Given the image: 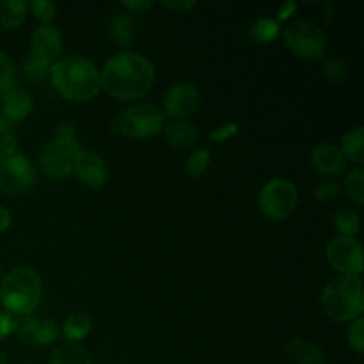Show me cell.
I'll use <instances>...</instances> for the list:
<instances>
[{"label":"cell","mask_w":364,"mask_h":364,"mask_svg":"<svg viewBox=\"0 0 364 364\" xmlns=\"http://www.w3.org/2000/svg\"><path fill=\"white\" fill-rule=\"evenodd\" d=\"M156 71L151 60L128 50L114 53L100 70L102 91L121 102L139 100L151 91Z\"/></svg>","instance_id":"6da1fadb"},{"label":"cell","mask_w":364,"mask_h":364,"mask_svg":"<svg viewBox=\"0 0 364 364\" xmlns=\"http://www.w3.org/2000/svg\"><path fill=\"white\" fill-rule=\"evenodd\" d=\"M50 84L70 102H89L100 95V68L84 55L59 57L50 68Z\"/></svg>","instance_id":"7a4b0ae2"},{"label":"cell","mask_w":364,"mask_h":364,"mask_svg":"<svg viewBox=\"0 0 364 364\" xmlns=\"http://www.w3.org/2000/svg\"><path fill=\"white\" fill-rule=\"evenodd\" d=\"M43 279L34 267H14L0 279V304L11 316H27L41 302Z\"/></svg>","instance_id":"3957f363"},{"label":"cell","mask_w":364,"mask_h":364,"mask_svg":"<svg viewBox=\"0 0 364 364\" xmlns=\"http://www.w3.org/2000/svg\"><path fill=\"white\" fill-rule=\"evenodd\" d=\"M323 313L334 322H354L364 313V290L361 277L338 276L326 284L320 295Z\"/></svg>","instance_id":"277c9868"},{"label":"cell","mask_w":364,"mask_h":364,"mask_svg":"<svg viewBox=\"0 0 364 364\" xmlns=\"http://www.w3.org/2000/svg\"><path fill=\"white\" fill-rule=\"evenodd\" d=\"M80 149L78 144L77 130L71 123L57 124L52 139L43 146L39 164L41 169L50 180L60 181L64 178L71 176L73 169V160L77 151Z\"/></svg>","instance_id":"5b68a950"},{"label":"cell","mask_w":364,"mask_h":364,"mask_svg":"<svg viewBox=\"0 0 364 364\" xmlns=\"http://www.w3.org/2000/svg\"><path fill=\"white\" fill-rule=\"evenodd\" d=\"M166 127V116L151 103H137L117 112L110 121V130L121 137L148 139Z\"/></svg>","instance_id":"8992f818"},{"label":"cell","mask_w":364,"mask_h":364,"mask_svg":"<svg viewBox=\"0 0 364 364\" xmlns=\"http://www.w3.org/2000/svg\"><path fill=\"white\" fill-rule=\"evenodd\" d=\"M299 205V191L297 185L288 178H272L267 181L258 194L259 212L270 220L290 219L295 213Z\"/></svg>","instance_id":"52a82bcc"},{"label":"cell","mask_w":364,"mask_h":364,"mask_svg":"<svg viewBox=\"0 0 364 364\" xmlns=\"http://www.w3.org/2000/svg\"><path fill=\"white\" fill-rule=\"evenodd\" d=\"M284 43L302 60H318L326 55L327 39L322 28L309 20H295L283 31Z\"/></svg>","instance_id":"ba28073f"},{"label":"cell","mask_w":364,"mask_h":364,"mask_svg":"<svg viewBox=\"0 0 364 364\" xmlns=\"http://www.w3.org/2000/svg\"><path fill=\"white\" fill-rule=\"evenodd\" d=\"M36 183V167L20 149H0V191L25 194Z\"/></svg>","instance_id":"9c48e42d"},{"label":"cell","mask_w":364,"mask_h":364,"mask_svg":"<svg viewBox=\"0 0 364 364\" xmlns=\"http://www.w3.org/2000/svg\"><path fill=\"white\" fill-rule=\"evenodd\" d=\"M326 256L329 265L340 276L361 277L364 251L361 242L355 237H334L327 244Z\"/></svg>","instance_id":"30bf717a"},{"label":"cell","mask_w":364,"mask_h":364,"mask_svg":"<svg viewBox=\"0 0 364 364\" xmlns=\"http://www.w3.org/2000/svg\"><path fill=\"white\" fill-rule=\"evenodd\" d=\"M203 102V95L194 84L180 82L173 84L164 95V116L171 121H187L199 110Z\"/></svg>","instance_id":"8fae6325"},{"label":"cell","mask_w":364,"mask_h":364,"mask_svg":"<svg viewBox=\"0 0 364 364\" xmlns=\"http://www.w3.org/2000/svg\"><path fill=\"white\" fill-rule=\"evenodd\" d=\"M71 174L89 188H102L109 181V166L98 153L80 148L75 155Z\"/></svg>","instance_id":"7c38bea8"},{"label":"cell","mask_w":364,"mask_h":364,"mask_svg":"<svg viewBox=\"0 0 364 364\" xmlns=\"http://www.w3.org/2000/svg\"><path fill=\"white\" fill-rule=\"evenodd\" d=\"M63 52V34L55 25H39L31 34V50L28 53L53 64Z\"/></svg>","instance_id":"4fadbf2b"},{"label":"cell","mask_w":364,"mask_h":364,"mask_svg":"<svg viewBox=\"0 0 364 364\" xmlns=\"http://www.w3.org/2000/svg\"><path fill=\"white\" fill-rule=\"evenodd\" d=\"M311 166L315 167L316 173L326 174V176H338L347 169V159L336 144L320 142L311 151Z\"/></svg>","instance_id":"5bb4252c"},{"label":"cell","mask_w":364,"mask_h":364,"mask_svg":"<svg viewBox=\"0 0 364 364\" xmlns=\"http://www.w3.org/2000/svg\"><path fill=\"white\" fill-rule=\"evenodd\" d=\"M2 110L0 112L11 121V123H18L28 117V114L34 110V98L31 92L21 85H14L11 91H7L2 96Z\"/></svg>","instance_id":"9a60e30c"},{"label":"cell","mask_w":364,"mask_h":364,"mask_svg":"<svg viewBox=\"0 0 364 364\" xmlns=\"http://www.w3.org/2000/svg\"><path fill=\"white\" fill-rule=\"evenodd\" d=\"M288 359L295 364H327V358L322 348L316 347L311 341L302 336H294L284 345Z\"/></svg>","instance_id":"2e32d148"},{"label":"cell","mask_w":364,"mask_h":364,"mask_svg":"<svg viewBox=\"0 0 364 364\" xmlns=\"http://www.w3.org/2000/svg\"><path fill=\"white\" fill-rule=\"evenodd\" d=\"M162 132L173 148H192L199 141V130L188 121H171Z\"/></svg>","instance_id":"e0dca14e"},{"label":"cell","mask_w":364,"mask_h":364,"mask_svg":"<svg viewBox=\"0 0 364 364\" xmlns=\"http://www.w3.org/2000/svg\"><path fill=\"white\" fill-rule=\"evenodd\" d=\"M110 34H112L114 41L119 46L132 45L137 34V27H135V20L132 13L128 11H114L110 16Z\"/></svg>","instance_id":"ac0fdd59"},{"label":"cell","mask_w":364,"mask_h":364,"mask_svg":"<svg viewBox=\"0 0 364 364\" xmlns=\"http://www.w3.org/2000/svg\"><path fill=\"white\" fill-rule=\"evenodd\" d=\"M27 13V0H2L0 2V27L4 31H16L23 25Z\"/></svg>","instance_id":"d6986e66"},{"label":"cell","mask_w":364,"mask_h":364,"mask_svg":"<svg viewBox=\"0 0 364 364\" xmlns=\"http://www.w3.org/2000/svg\"><path fill=\"white\" fill-rule=\"evenodd\" d=\"M92 329V320L91 316L85 313L73 311L63 323V336L70 343H80L85 338L89 336Z\"/></svg>","instance_id":"ffe728a7"},{"label":"cell","mask_w":364,"mask_h":364,"mask_svg":"<svg viewBox=\"0 0 364 364\" xmlns=\"http://www.w3.org/2000/svg\"><path fill=\"white\" fill-rule=\"evenodd\" d=\"M338 148L343 153L345 159L358 164V167H361L364 164V128L355 127L352 128V130H348L347 134L341 137Z\"/></svg>","instance_id":"44dd1931"},{"label":"cell","mask_w":364,"mask_h":364,"mask_svg":"<svg viewBox=\"0 0 364 364\" xmlns=\"http://www.w3.org/2000/svg\"><path fill=\"white\" fill-rule=\"evenodd\" d=\"M48 364H92V359L80 343L64 341L63 345L53 348Z\"/></svg>","instance_id":"7402d4cb"},{"label":"cell","mask_w":364,"mask_h":364,"mask_svg":"<svg viewBox=\"0 0 364 364\" xmlns=\"http://www.w3.org/2000/svg\"><path fill=\"white\" fill-rule=\"evenodd\" d=\"M50 68H52L50 63L32 55V53H27V55L23 57V60H21L20 70L16 71H20V77L23 78L25 82H28V84H38V82H43L48 77Z\"/></svg>","instance_id":"603a6c76"},{"label":"cell","mask_w":364,"mask_h":364,"mask_svg":"<svg viewBox=\"0 0 364 364\" xmlns=\"http://www.w3.org/2000/svg\"><path fill=\"white\" fill-rule=\"evenodd\" d=\"M333 226L340 237H355L361 228V215L358 210L340 208L333 215Z\"/></svg>","instance_id":"cb8c5ba5"},{"label":"cell","mask_w":364,"mask_h":364,"mask_svg":"<svg viewBox=\"0 0 364 364\" xmlns=\"http://www.w3.org/2000/svg\"><path fill=\"white\" fill-rule=\"evenodd\" d=\"M341 191L355 203V205H364V169L363 167H354L348 171L341 183Z\"/></svg>","instance_id":"d4e9b609"},{"label":"cell","mask_w":364,"mask_h":364,"mask_svg":"<svg viewBox=\"0 0 364 364\" xmlns=\"http://www.w3.org/2000/svg\"><path fill=\"white\" fill-rule=\"evenodd\" d=\"M212 162V153L206 148H198L187 156L183 164V171L188 178H199L206 173Z\"/></svg>","instance_id":"484cf974"},{"label":"cell","mask_w":364,"mask_h":364,"mask_svg":"<svg viewBox=\"0 0 364 364\" xmlns=\"http://www.w3.org/2000/svg\"><path fill=\"white\" fill-rule=\"evenodd\" d=\"M279 23H277L276 20H272V18H258V20L251 25L249 36L258 43H270L279 36Z\"/></svg>","instance_id":"4316f807"},{"label":"cell","mask_w":364,"mask_h":364,"mask_svg":"<svg viewBox=\"0 0 364 364\" xmlns=\"http://www.w3.org/2000/svg\"><path fill=\"white\" fill-rule=\"evenodd\" d=\"M60 331L53 320L48 318H39L38 326H36L34 336H32V345H38V347H48V345L55 343L57 338H59Z\"/></svg>","instance_id":"83f0119b"},{"label":"cell","mask_w":364,"mask_h":364,"mask_svg":"<svg viewBox=\"0 0 364 364\" xmlns=\"http://www.w3.org/2000/svg\"><path fill=\"white\" fill-rule=\"evenodd\" d=\"M16 77L18 71L14 60L11 59L9 53L0 50V98L16 85Z\"/></svg>","instance_id":"f1b7e54d"},{"label":"cell","mask_w":364,"mask_h":364,"mask_svg":"<svg viewBox=\"0 0 364 364\" xmlns=\"http://www.w3.org/2000/svg\"><path fill=\"white\" fill-rule=\"evenodd\" d=\"M322 73L327 80L334 82V84H340V82H343L347 78L348 66L343 57L329 55L322 60Z\"/></svg>","instance_id":"f546056e"},{"label":"cell","mask_w":364,"mask_h":364,"mask_svg":"<svg viewBox=\"0 0 364 364\" xmlns=\"http://www.w3.org/2000/svg\"><path fill=\"white\" fill-rule=\"evenodd\" d=\"M28 11H31L36 20L41 21V25H48L55 18L57 4L52 2V0H32L28 4Z\"/></svg>","instance_id":"4dcf8cb0"},{"label":"cell","mask_w":364,"mask_h":364,"mask_svg":"<svg viewBox=\"0 0 364 364\" xmlns=\"http://www.w3.org/2000/svg\"><path fill=\"white\" fill-rule=\"evenodd\" d=\"M347 341L348 347L355 352L358 355L363 354L364 350V318L359 316L354 322H350L347 329Z\"/></svg>","instance_id":"1f68e13d"},{"label":"cell","mask_w":364,"mask_h":364,"mask_svg":"<svg viewBox=\"0 0 364 364\" xmlns=\"http://www.w3.org/2000/svg\"><path fill=\"white\" fill-rule=\"evenodd\" d=\"M341 194V185L333 180L320 181L315 188V198L320 203H333L334 199L340 198Z\"/></svg>","instance_id":"d6a6232c"},{"label":"cell","mask_w":364,"mask_h":364,"mask_svg":"<svg viewBox=\"0 0 364 364\" xmlns=\"http://www.w3.org/2000/svg\"><path fill=\"white\" fill-rule=\"evenodd\" d=\"M238 132H240V124L238 123H224L220 127L213 128L208 134V139L212 142H226L231 141Z\"/></svg>","instance_id":"836d02e7"},{"label":"cell","mask_w":364,"mask_h":364,"mask_svg":"<svg viewBox=\"0 0 364 364\" xmlns=\"http://www.w3.org/2000/svg\"><path fill=\"white\" fill-rule=\"evenodd\" d=\"M121 6H123L124 11L134 14V13H144V11L151 9L153 2L151 0H137V2H134V0H124V2H121Z\"/></svg>","instance_id":"e575fe53"},{"label":"cell","mask_w":364,"mask_h":364,"mask_svg":"<svg viewBox=\"0 0 364 364\" xmlns=\"http://www.w3.org/2000/svg\"><path fill=\"white\" fill-rule=\"evenodd\" d=\"M196 4L198 2H194V0H180V2H178V0H164L162 6L169 11L187 13V11H191L192 7H196Z\"/></svg>","instance_id":"d590c367"},{"label":"cell","mask_w":364,"mask_h":364,"mask_svg":"<svg viewBox=\"0 0 364 364\" xmlns=\"http://www.w3.org/2000/svg\"><path fill=\"white\" fill-rule=\"evenodd\" d=\"M13 316L7 315L6 311H0V341L6 340L11 333H13Z\"/></svg>","instance_id":"8d00e7d4"},{"label":"cell","mask_w":364,"mask_h":364,"mask_svg":"<svg viewBox=\"0 0 364 364\" xmlns=\"http://www.w3.org/2000/svg\"><path fill=\"white\" fill-rule=\"evenodd\" d=\"M295 11H297V4H295V2H284L283 6L279 7V11H277L276 21H277V23H281V21L288 20V18H290L291 14L295 13Z\"/></svg>","instance_id":"74e56055"},{"label":"cell","mask_w":364,"mask_h":364,"mask_svg":"<svg viewBox=\"0 0 364 364\" xmlns=\"http://www.w3.org/2000/svg\"><path fill=\"white\" fill-rule=\"evenodd\" d=\"M11 224H13V217H11L9 208H6V206L0 205V233H4V231L9 230Z\"/></svg>","instance_id":"f35d334b"},{"label":"cell","mask_w":364,"mask_h":364,"mask_svg":"<svg viewBox=\"0 0 364 364\" xmlns=\"http://www.w3.org/2000/svg\"><path fill=\"white\" fill-rule=\"evenodd\" d=\"M7 132H13V123L0 112V135L7 134Z\"/></svg>","instance_id":"ab89813d"},{"label":"cell","mask_w":364,"mask_h":364,"mask_svg":"<svg viewBox=\"0 0 364 364\" xmlns=\"http://www.w3.org/2000/svg\"><path fill=\"white\" fill-rule=\"evenodd\" d=\"M0 364H7V355L0 350Z\"/></svg>","instance_id":"60d3db41"},{"label":"cell","mask_w":364,"mask_h":364,"mask_svg":"<svg viewBox=\"0 0 364 364\" xmlns=\"http://www.w3.org/2000/svg\"><path fill=\"white\" fill-rule=\"evenodd\" d=\"M21 364H34V363H21Z\"/></svg>","instance_id":"b9f144b4"},{"label":"cell","mask_w":364,"mask_h":364,"mask_svg":"<svg viewBox=\"0 0 364 364\" xmlns=\"http://www.w3.org/2000/svg\"><path fill=\"white\" fill-rule=\"evenodd\" d=\"M0 279H2V272H0Z\"/></svg>","instance_id":"7bdbcfd3"}]
</instances>
